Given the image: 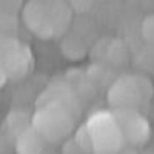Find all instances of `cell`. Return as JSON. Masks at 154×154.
<instances>
[{
  "label": "cell",
  "mask_w": 154,
  "mask_h": 154,
  "mask_svg": "<svg viewBox=\"0 0 154 154\" xmlns=\"http://www.w3.org/2000/svg\"><path fill=\"white\" fill-rule=\"evenodd\" d=\"M71 8L65 2H28L22 11L26 28L40 38L63 34L71 23Z\"/></svg>",
  "instance_id": "6da1fadb"
},
{
  "label": "cell",
  "mask_w": 154,
  "mask_h": 154,
  "mask_svg": "<svg viewBox=\"0 0 154 154\" xmlns=\"http://www.w3.org/2000/svg\"><path fill=\"white\" fill-rule=\"evenodd\" d=\"M31 126L46 143H60L75 130V114L71 106L56 99L38 103L31 117Z\"/></svg>",
  "instance_id": "7a4b0ae2"
},
{
  "label": "cell",
  "mask_w": 154,
  "mask_h": 154,
  "mask_svg": "<svg viewBox=\"0 0 154 154\" xmlns=\"http://www.w3.org/2000/svg\"><path fill=\"white\" fill-rule=\"evenodd\" d=\"M154 97V83L143 74H123L108 88V103L119 109H140Z\"/></svg>",
  "instance_id": "3957f363"
},
{
  "label": "cell",
  "mask_w": 154,
  "mask_h": 154,
  "mask_svg": "<svg viewBox=\"0 0 154 154\" xmlns=\"http://www.w3.org/2000/svg\"><path fill=\"white\" fill-rule=\"evenodd\" d=\"M85 128L91 139L94 154H116L125 146L119 123L111 111L102 109L91 114Z\"/></svg>",
  "instance_id": "277c9868"
},
{
  "label": "cell",
  "mask_w": 154,
  "mask_h": 154,
  "mask_svg": "<svg viewBox=\"0 0 154 154\" xmlns=\"http://www.w3.org/2000/svg\"><path fill=\"white\" fill-rule=\"evenodd\" d=\"M114 117L119 123L123 142L131 148H140L148 143L151 137V125L145 116L137 109L114 111Z\"/></svg>",
  "instance_id": "5b68a950"
},
{
  "label": "cell",
  "mask_w": 154,
  "mask_h": 154,
  "mask_svg": "<svg viewBox=\"0 0 154 154\" xmlns=\"http://www.w3.org/2000/svg\"><path fill=\"white\" fill-rule=\"evenodd\" d=\"M2 63L6 69L9 80H22L32 71V65H34L32 51L28 45L20 42L2 60Z\"/></svg>",
  "instance_id": "8992f818"
},
{
  "label": "cell",
  "mask_w": 154,
  "mask_h": 154,
  "mask_svg": "<svg viewBox=\"0 0 154 154\" xmlns=\"http://www.w3.org/2000/svg\"><path fill=\"white\" fill-rule=\"evenodd\" d=\"M45 149H46L45 139L31 125L23 128L16 137V152L17 154H43Z\"/></svg>",
  "instance_id": "52a82bcc"
},
{
  "label": "cell",
  "mask_w": 154,
  "mask_h": 154,
  "mask_svg": "<svg viewBox=\"0 0 154 154\" xmlns=\"http://www.w3.org/2000/svg\"><path fill=\"white\" fill-rule=\"evenodd\" d=\"M108 59L111 60L112 65H125L128 62V49L120 40H114L108 46Z\"/></svg>",
  "instance_id": "ba28073f"
},
{
  "label": "cell",
  "mask_w": 154,
  "mask_h": 154,
  "mask_svg": "<svg viewBox=\"0 0 154 154\" xmlns=\"http://www.w3.org/2000/svg\"><path fill=\"white\" fill-rule=\"evenodd\" d=\"M62 49H63V53H65V56L71 60H79L85 56L83 45L79 40L72 38V37L65 38V42H63V45H62Z\"/></svg>",
  "instance_id": "9c48e42d"
},
{
  "label": "cell",
  "mask_w": 154,
  "mask_h": 154,
  "mask_svg": "<svg viewBox=\"0 0 154 154\" xmlns=\"http://www.w3.org/2000/svg\"><path fill=\"white\" fill-rule=\"evenodd\" d=\"M74 145L79 148L83 154H94L91 139H89V136L86 133L85 125H82L79 130L75 131V134H74Z\"/></svg>",
  "instance_id": "30bf717a"
},
{
  "label": "cell",
  "mask_w": 154,
  "mask_h": 154,
  "mask_svg": "<svg viewBox=\"0 0 154 154\" xmlns=\"http://www.w3.org/2000/svg\"><path fill=\"white\" fill-rule=\"evenodd\" d=\"M19 43H20V40L17 37L0 32V62H2Z\"/></svg>",
  "instance_id": "8fae6325"
},
{
  "label": "cell",
  "mask_w": 154,
  "mask_h": 154,
  "mask_svg": "<svg viewBox=\"0 0 154 154\" xmlns=\"http://www.w3.org/2000/svg\"><path fill=\"white\" fill-rule=\"evenodd\" d=\"M142 35L146 43L154 46V16H148L142 22Z\"/></svg>",
  "instance_id": "7c38bea8"
},
{
  "label": "cell",
  "mask_w": 154,
  "mask_h": 154,
  "mask_svg": "<svg viewBox=\"0 0 154 154\" xmlns=\"http://www.w3.org/2000/svg\"><path fill=\"white\" fill-rule=\"evenodd\" d=\"M9 79H8V74H6V69H5V66H3V63L0 62V89H2L5 85H6V82H8Z\"/></svg>",
  "instance_id": "4fadbf2b"
},
{
  "label": "cell",
  "mask_w": 154,
  "mask_h": 154,
  "mask_svg": "<svg viewBox=\"0 0 154 154\" xmlns=\"http://www.w3.org/2000/svg\"><path fill=\"white\" fill-rule=\"evenodd\" d=\"M117 154H137V152H136V148H131V146H123Z\"/></svg>",
  "instance_id": "5bb4252c"
},
{
  "label": "cell",
  "mask_w": 154,
  "mask_h": 154,
  "mask_svg": "<svg viewBox=\"0 0 154 154\" xmlns=\"http://www.w3.org/2000/svg\"><path fill=\"white\" fill-rule=\"evenodd\" d=\"M142 154H154V152H151V151H146V152H142Z\"/></svg>",
  "instance_id": "9a60e30c"
},
{
  "label": "cell",
  "mask_w": 154,
  "mask_h": 154,
  "mask_svg": "<svg viewBox=\"0 0 154 154\" xmlns=\"http://www.w3.org/2000/svg\"><path fill=\"white\" fill-rule=\"evenodd\" d=\"M152 83H154V80H152Z\"/></svg>",
  "instance_id": "2e32d148"
},
{
  "label": "cell",
  "mask_w": 154,
  "mask_h": 154,
  "mask_svg": "<svg viewBox=\"0 0 154 154\" xmlns=\"http://www.w3.org/2000/svg\"><path fill=\"white\" fill-rule=\"evenodd\" d=\"M116 154H117V152H116Z\"/></svg>",
  "instance_id": "e0dca14e"
}]
</instances>
